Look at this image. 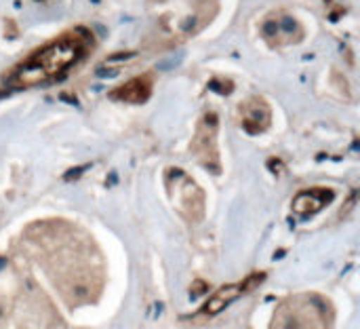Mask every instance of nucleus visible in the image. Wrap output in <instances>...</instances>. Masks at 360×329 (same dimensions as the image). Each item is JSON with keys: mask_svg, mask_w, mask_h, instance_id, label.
<instances>
[{"mask_svg": "<svg viewBox=\"0 0 360 329\" xmlns=\"http://www.w3.org/2000/svg\"><path fill=\"white\" fill-rule=\"evenodd\" d=\"M89 36H80L78 32L63 34L44 44L42 49L34 51L27 59H23L13 70L8 82L13 87L46 85L63 76L72 66H76L89 51Z\"/></svg>", "mask_w": 360, "mask_h": 329, "instance_id": "obj_1", "label": "nucleus"}, {"mask_svg": "<svg viewBox=\"0 0 360 329\" xmlns=\"http://www.w3.org/2000/svg\"><path fill=\"white\" fill-rule=\"evenodd\" d=\"M42 241V254L46 256V271L53 275L55 283L78 287L76 292H91L93 285H99L93 281V273L99 268L91 262V247H82L80 239L74 230L70 232H49L40 237Z\"/></svg>", "mask_w": 360, "mask_h": 329, "instance_id": "obj_2", "label": "nucleus"}, {"mask_svg": "<svg viewBox=\"0 0 360 329\" xmlns=\"http://www.w3.org/2000/svg\"><path fill=\"white\" fill-rule=\"evenodd\" d=\"M217 13L213 0H177L165 15L156 21L158 40H169V44L186 40L200 32Z\"/></svg>", "mask_w": 360, "mask_h": 329, "instance_id": "obj_3", "label": "nucleus"}, {"mask_svg": "<svg viewBox=\"0 0 360 329\" xmlns=\"http://www.w3.org/2000/svg\"><path fill=\"white\" fill-rule=\"evenodd\" d=\"M331 315L327 304L314 296L287 300L274 315L272 329H329Z\"/></svg>", "mask_w": 360, "mask_h": 329, "instance_id": "obj_4", "label": "nucleus"}, {"mask_svg": "<svg viewBox=\"0 0 360 329\" xmlns=\"http://www.w3.org/2000/svg\"><path fill=\"white\" fill-rule=\"evenodd\" d=\"M262 34L264 38L272 44V46H285V44H293L300 42L306 34L304 25L287 13H274L270 15L264 25H262Z\"/></svg>", "mask_w": 360, "mask_h": 329, "instance_id": "obj_5", "label": "nucleus"}, {"mask_svg": "<svg viewBox=\"0 0 360 329\" xmlns=\"http://www.w3.org/2000/svg\"><path fill=\"white\" fill-rule=\"evenodd\" d=\"M192 150L205 165H211V159H213V165H217V118H215V114H207L200 120Z\"/></svg>", "mask_w": 360, "mask_h": 329, "instance_id": "obj_6", "label": "nucleus"}, {"mask_svg": "<svg viewBox=\"0 0 360 329\" xmlns=\"http://www.w3.org/2000/svg\"><path fill=\"white\" fill-rule=\"evenodd\" d=\"M262 277H251L249 281H245V283H234V285H226V287H221L207 304H205V309L200 311V315H209V317H213V315H217V313H221L228 304H232L236 298H240L245 292H249L251 287H253V283H257Z\"/></svg>", "mask_w": 360, "mask_h": 329, "instance_id": "obj_7", "label": "nucleus"}, {"mask_svg": "<svg viewBox=\"0 0 360 329\" xmlns=\"http://www.w3.org/2000/svg\"><path fill=\"white\" fill-rule=\"evenodd\" d=\"M240 114H243V127L249 133H259L270 125V108L262 97H253L247 104L240 106Z\"/></svg>", "mask_w": 360, "mask_h": 329, "instance_id": "obj_8", "label": "nucleus"}, {"mask_svg": "<svg viewBox=\"0 0 360 329\" xmlns=\"http://www.w3.org/2000/svg\"><path fill=\"white\" fill-rule=\"evenodd\" d=\"M152 85H154L152 74H143V76L131 78L129 82L120 85L116 91H112V97L122 99V101H131V104H141L150 97Z\"/></svg>", "mask_w": 360, "mask_h": 329, "instance_id": "obj_9", "label": "nucleus"}, {"mask_svg": "<svg viewBox=\"0 0 360 329\" xmlns=\"http://www.w3.org/2000/svg\"><path fill=\"white\" fill-rule=\"evenodd\" d=\"M331 199V192L329 190H323V188H316V190H308V192H302L295 203H293V211L302 218L306 216H312L316 211H321Z\"/></svg>", "mask_w": 360, "mask_h": 329, "instance_id": "obj_10", "label": "nucleus"}]
</instances>
